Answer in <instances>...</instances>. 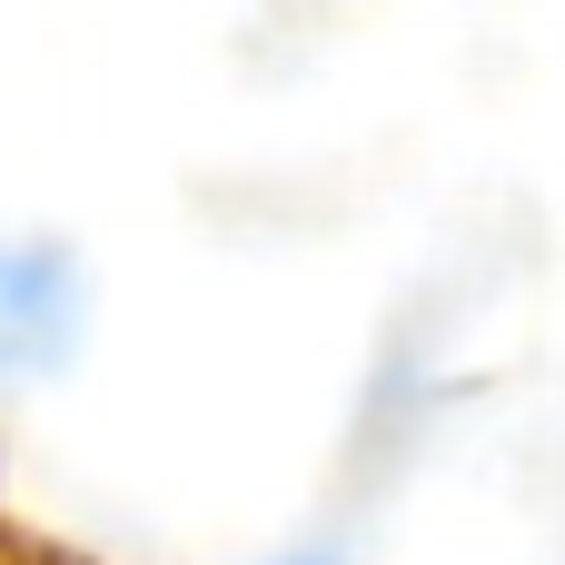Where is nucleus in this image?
I'll return each instance as SVG.
<instances>
[{
	"instance_id": "f257e3e1",
	"label": "nucleus",
	"mask_w": 565,
	"mask_h": 565,
	"mask_svg": "<svg viewBox=\"0 0 565 565\" xmlns=\"http://www.w3.org/2000/svg\"><path fill=\"white\" fill-rule=\"evenodd\" d=\"M60 348H70V258L0 248V377L50 367Z\"/></svg>"
},
{
	"instance_id": "f03ea898",
	"label": "nucleus",
	"mask_w": 565,
	"mask_h": 565,
	"mask_svg": "<svg viewBox=\"0 0 565 565\" xmlns=\"http://www.w3.org/2000/svg\"><path fill=\"white\" fill-rule=\"evenodd\" d=\"M278 565H328V556H278Z\"/></svg>"
}]
</instances>
